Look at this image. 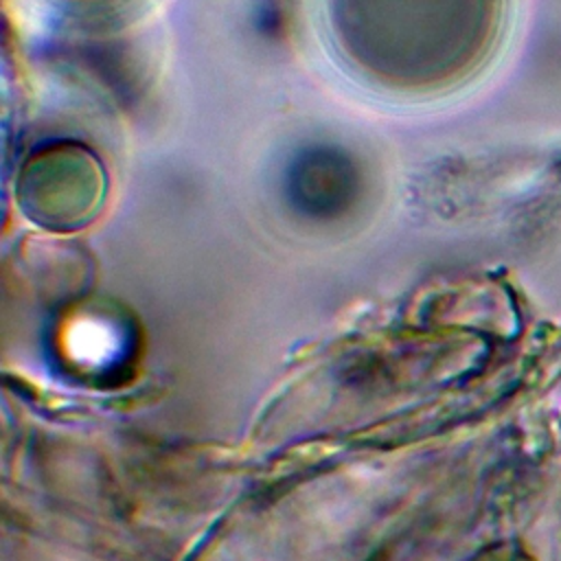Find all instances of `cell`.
<instances>
[{
    "label": "cell",
    "mask_w": 561,
    "mask_h": 561,
    "mask_svg": "<svg viewBox=\"0 0 561 561\" xmlns=\"http://www.w3.org/2000/svg\"><path fill=\"white\" fill-rule=\"evenodd\" d=\"M454 0H327L337 55L366 81L423 92L447 75L445 35Z\"/></svg>",
    "instance_id": "obj_1"
}]
</instances>
